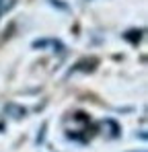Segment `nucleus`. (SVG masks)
I'll use <instances>...</instances> for the list:
<instances>
[{
    "label": "nucleus",
    "mask_w": 148,
    "mask_h": 152,
    "mask_svg": "<svg viewBox=\"0 0 148 152\" xmlns=\"http://www.w3.org/2000/svg\"><path fill=\"white\" fill-rule=\"evenodd\" d=\"M12 6H15V0H0V19H2Z\"/></svg>",
    "instance_id": "obj_1"
}]
</instances>
